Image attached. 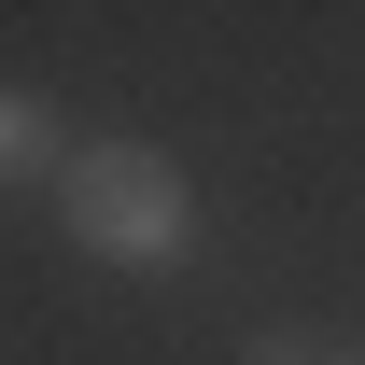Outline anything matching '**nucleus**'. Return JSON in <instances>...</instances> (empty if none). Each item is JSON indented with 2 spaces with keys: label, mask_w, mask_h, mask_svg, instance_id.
Returning <instances> with one entry per match:
<instances>
[{
  "label": "nucleus",
  "mask_w": 365,
  "mask_h": 365,
  "mask_svg": "<svg viewBox=\"0 0 365 365\" xmlns=\"http://www.w3.org/2000/svg\"><path fill=\"white\" fill-rule=\"evenodd\" d=\"M56 211L98 267H182L197 253V182L155 155V140H85L56 155Z\"/></svg>",
  "instance_id": "obj_1"
},
{
  "label": "nucleus",
  "mask_w": 365,
  "mask_h": 365,
  "mask_svg": "<svg viewBox=\"0 0 365 365\" xmlns=\"http://www.w3.org/2000/svg\"><path fill=\"white\" fill-rule=\"evenodd\" d=\"M43 169H56V113L29 85H0V182H43Z\"/></svg>",
  "instance_id": "obj_2"
},
{
  "label": "nucleus",
  "mask_w": 365,
  "mask_h": 365,
  "mask_svg": "<svg viewBox=\"0 0 365 365\" xmlns=\"http://www.w3.org/2000/svg\"><path fill=\"white\" fill-rule=\"evenodd\" d=\"M239 365H323V351H309V337H281V323H267V337H253V351H239Z\"/></svg>",
  "instance_id": "obj_3"
}]
</instances>
